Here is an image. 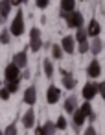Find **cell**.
Wrapping results in <instances>:
<instances>
[{
	"mask_svg": "<svg viewBox=\"0 0 105 135\" xmlns=\"http://www.w3.org/2000/svg\"><path fill=\"white\" fill-rule=\"evenodd\" d=\"M24 30H26V26H24V13L17 11L15 19L9 24V33H11V37H20L24 33Z\"/></svg>",
	"mask_w": 105,
	"mask_h": 135,
	"instance_id": "1",
	"label": "cell"
},
{
	"mask_svg": "<svg viewBox=\"0 0 105 135\" xmlns=\"http://www.w3.org/2000/svg\"><path fill=\"white\" fill-rule=\"evenodd\" d=\"M65 21H66V26L72 28V30H79V28H83V22H85L83 13L77 11V9H74L72 13H68V15L65 17Z\"/></svg>",
	"mask_w": 105,
	"mask_h": 135,
	"instance_id": "2",
	"label": "cell"
},
{
	"mask_svg": "<svg viewBox=\"0 0 105 135\" xmlns=\"http://www.w3.org/2000/svg\"><path fill=\"white\" fill-rule=\"evenodd\" d=\"M43 39H41V30L39 28H32L30 30V50L32 52H39L43 48Z\"/></svg>",
	"mask_w": 105,
	"mask_h": 135,
	"instance_id": "3",
	"label": "cell"
},
{
	"mask_svg": "<svg viewBox=\"0 0 105 135\" xmlns=\"http://www.w3.org/2000/svg\"><path fill=\"white\" fill-rule=\"evenodd\" d=\"M96 94H98V83L96 81H87L81 89V96L85 98V102H90Z\"/></svg>",
	"mask_w": 105,
	"mask_h": 135,
	"instance_id": "4",
	"label": "cell"
},
{
	"mask_svg": "<svg viewBox=\"0 0 105 135\" xmlns=\"http://www.w3.org/2000/svg\"><path fill=\"white\" fill-rule=\"evenodd\" d=\"M20 72H22V70H20V69H19V67H17V65H15V63L11 61V63H9V65L6 67V70H4L6 81H13V80H19V78H20Z\"/></svg>",
	"mask_w": 105,
	"mask_h": 135,
	"instance_id": "5",
	"label": "cell"
},
{
	"mask_svg": "<svg viewBox=\"0 0 105 135\" xmlns=\"http://www.w3.org/2000/svg\"><path fill=\"white\" fill-rule=\"evenodd\" d=\"M59 98H61V89H59L57 85H50L48 91H46V102H48L50 105H54V104L59 102Z\"/></svg>",
	"mask_w": 105,
	"mask_h": 135,
	"instance_id": "6",
	"label": "cell"
},
{
	"mask_svg": "<svg viewBox=\"0 0 105 135\" xmlns=\"http://www.w3.org/2000/svg\"><path fill=\"white\" fill-rule=\"evenodd\" d=\"M85 30H87L88 39H96V37H99V33H101V26H99V22H98L96 19H92V21L88 22V28H85Z\"/></svg>",
	"mask_w": 105,
	"mask_h": 135,
	"instance_id": "7",
	"label": "cell"
},
{
	"mask_svg": "<svg viewBox=\"0 0 105 135\" xmlns=\"http://www.w3.org/2000/svg\"><path fill=\"white\" fill-rule=\"evenodd\" d=\"M61 48H63L65 54H74V50H76V41H74V37H72V35H65V37L61 39Z\"/></svg>",
	"mask_w": 105,
	"mask_h": 135,
	"instance_id": "8",
	"label": "cell"
},
{
	"mask_svg": "<svg viewBox=\"0 0 105 135\" xmlns=\"http://www.w3.org/2000/svg\"><path fill=\"white\" fill-rule=\"evenodd\" d=\"M101 74V65H99V61L98 59H92L90 63H88V67H87V76L88 78H98Z\"/></svg>",
	"mask_w": 105,
	"mask_h": 135,
	"instance_id": "9",
	"label": "cell"
},
{
	"mask_svg": "<svg viewBox=\"0 0 105 135\" xmlns=\"http://www.w3.org/2000/svg\"><path fill=\"white\" fill-rule=\"evenodd\" d=\"M22 126L26 128V129H32V128H35V111L30 107L24 115H22Z\"/></svg>",
	"mask_w": 105,
	"mask_h": 135,
	"instance_id": "10",
	"label": "cell"
},
{
	"mask_svg": "<svg viewBox=\"0 0 105 135\" xmlns=\"http://www.w3.org/2000/svg\"><path fill=\"white\" fill-rule=\"evenodd\" d=\"M59 72H61V76H63V87L68 89V91H72V89L76 87V78H74L68 70H65V69L59 70Z\"/></svg>",
	"mask_w": 105,
	"mask_h": 135,
	"instance_id": "11",
	"label": "cell"
},
{
	"mask_svg": "<svg viewBox=\"0 0 105 135\" xmlns=\"http://www.w3.org/2000/svg\"><path fill=\"white\" fill-rule=\"evenodd\" d=\"M35 102H37V89H35L33 85H30V87H26V91H24V104H28V105L32 107Z\"/></svg>",
	"mask_w": 105,
	"mask_h": 135,
	"instance_id": "12",
	"label": "cell"
},
{
	"mask_svg": "<svg viewBox=\"0 0 105 135\" xmlns=\"http://www.w3.org/2000/svg\"><path fill=\"white\" fill-rule=\"evenodd\" d=\"M79 111L83 113V117H85L88 122H94V120H96V113H94V109H92L90 102H83V104H81V107H79Z\"/></svg>",
	"mask_w": 105,
	"mask_h": 135,
	"instance_id": "13",
	"label": "cell"
},
{
	"mask_svg": "<svg viewBox=\"0 0 105 135\" xmlns=\"http://www.w3.org/2000/svg\"><path fill=\"white\" fill-rule=\"evenodd\" d=\"M13 63L20 69V70H24L26 67H28V54L22 50V52H17L15 56H13Z\"/></svg>",
	"mask_w": 105,
	"mask_h": 135,
	"instance_id": "14",
	"label": "cell"
},
{
	"mask_svg": "<svg viewBox=\"0 0 105 135\" xmlns=\"http://www.w3.org/2000/svg\"><path fill=\"white\" fill-rule=\"evenodd\" d=\"M76 109H77V96H76V94H72V96H68V98L65 100V113L72 115Z\"/></svg>",
	"mask_w": 105,
	"mask_h": 135,
	"instance_id": "15",
	"label": "cell"
},
{
	"mask_svg": "<svg viewBox=\"0 0 105 135\" xmlns=\"http://www.w3.org/2000/svg\"><path fill=\"white\" fill-rule=\"evenodd\" d=\"M11 8H13V6H11V2H9V0H0V17H2V21L9 17Z\"/></svg>",
	"mask_w": 105,
	"mask_h": 135,
	"instance_id": "16",
	"label": "cell"
},
{
	"mask_svg": "<svg viewBox=\"0 0 105 135\" xmlns=\"http://www.w3.org/2000/svg\"><path fill=\"white\" fill-rule=\"evenodd\" d=\"M85 120H87V118L83 117V113H81L79 107H77V109L72 113V126H74V128H81V126L85 124Z\"/></svg>",
	"mask_w": 105,
	"mask_h": 135,
	"instance_id": "17",
	"label": "cell"
},
{
	"mask_svg": "<svg viewBox=\"0 0 105 135\" xmlns=\"http://www.w3.org/2000/svg\"><path fill=\"white\" fill-rule=\"evenodd\" d=\"M101 50H103V41H101L99 37L92 39V41H90V50H88V52H90V54H94V56H98Z\"/></svg>",
	"mask_w": 105,
	"mask_h": 135,
	"instance_id": "18",
	"label": "cell"
},
{
	"mask_svg": "<svg viewBox=\"0 0 105 135\" xmlns=\"http://www.w3.org/2000/svg\"><path fill=\"white\" fill-rule=\"evenodd\" d=\"M61 11L63 13H72L76 9V0H61Z\"/></svg>",
	"mask_w": 105,
	"mask_h": 135,
	"instance_id": "19",
	"label": "cell"
},
{
	"mask_svg": "<svg viewBox=\"0 0 105 135\" xmlns=\"http://www.w3.org/2000/svg\"><path fill=\"white\" fill-rule=\"evenodd\" d=\"M43 69H44V76H46L48 80H52V76H54V65H52V59L44 57V61H43Z\"/></svg>",
	"mask_w": 105,
	"mask_h": 135,
	"instance_id": "20",
	"label": "cell"
},
{
	"mask_svg": "<svg viewBox=\"0 0 105 135\" xmlns=\"http://www.w3.org/2000/svg\"><path fill=\"white\" fill-rule=\"evenodd\" d=\"M74 41H76V43H85V41H88V35H87V30H85V28H79V30H76V35H74Z\"/></svg>",
	"mask_w": 105,
	"mask_h": 135,
	"instance_id": "21",
	"label": "cell"
},
{
	"mask_svg": "<svg viewBox=\"0 0 105 135\" xmlns=\"http://www.w3.org/2000/svg\"><path fill=\"white\" fill-rule=\"evenodd\" d=\"M43 129H44V133H46V135H55V131H57L55 122H52V120H46V122L43 124Z\"/></svg>",
	"mask_w": 105,
	"mask_h": 135,
	"instance_id": "22",
	"label": "cell"
},
{
	"mask_svg": "<svg viewBox=\"0 0 105 135\" xmlns=\"http://www.w3.org/2000/svg\"><path fill=\"white\" fill-rule=\"evenodd\" d=\"M63 56H65V52H63L61 45H52V57L59 61V59H63Z\"/></svg>",
	"mask_w": 105,
	"mask_h": 135,
	"instance_id": "23",
	"label": "cell"
},
{
	"mask_svg": "<svg viewBox=\"0 0 105 135\" xmlns=\"http://www.w3.org/2000/svg\"><path fill=\"white\" fill-rule=\"evenodd\" d=\"M4 87H6L11 94H13V93H17V91H19V87H20V78H19V80H13V81H6V85H4Z\"/></svg>",
	"mask_w": 105,
	"mask_h": 135,
	"instance_id": "24",
	"label": "cell"
},
{
	"mask_svg": "<svg viewBox=\"0 0 105 135\" xmlns=\"http://www.w3.org/2000/svg\"><path fill=\"white\" fill-rule=\"evenodd\" d=\"M9 41H11L9 30H2L0 32V45H9Z\"/></svg>",
	"mask_w": 105,
	"mask_h": 135,
	"instance_id": "25",
	"label": "cell"
},
{
	"mask_svg": "<svg viewBox=\"0 0 105 135\" xmlns=\"http://www.w3.org/2000/svg\"><path fill=\"white\" fill-rule=\"evenodd\" d=\"M76 50H77L79 54H87V52L90 50V43H88V41H85V43H77Z\"/></svg>",
	"mask_w": 105,
	"mask_h": 135,
	"instance_id": "26",
	"label": "cell"
},
{
	"mask_svg": "<svg viewBox=\"0 0 105 135\" xmlns=\"http://www.w3.org/2000/svg\"><path fill=\"white\" fill-rule=\"evenodd\" d=\"M66 126H68V122H66L65 117H59V118L55 120V128H57V129H66Z\"/></svg>",
	"mask_w": 105,
	"mask_h": 135,
	"instance_id": "27",
	"label": "cell"
},
{
	"mask_svg": "<svg viewBox=\"0 0 105 135\" xmlns=\"http://www.w3.org/2000/svg\"><path fill=\"white\" fill-rule=\"evenodd\" d=\"M4 135H17V124H9L4 129Z\"/></svg>",
	"mask_w": 105,
	"mask_h": 135,
	"instance_id": "28",
	"label": "cell"
},
{
	"mask_svg": "<svg viewBox=\"0 0 105 135\" xmlns=\"http://www.w3.org/2000/svg\"><path fill=\"white\" fill-rule=\"evenodd\" d=\"M35 6H37L39 9H44V8L50 6V0H35Z\"/></svg>",
	"mask_w": 105,
	"mask_h": 135,
	"instance_id": "29",
	"label": "cell"
},
{
	"mask_svg": "<svg viewBox=\"0 0 105 135\" xmlns=\"http://www.w3.org/2000/svg\"><path fill=\"white\" fill-rule=\"evenodd\" d=\"M9 96H11V93H9L6 87L0 89V98H2V100H9Z\"/></svg>",
	"mask_w": 105,
	"mask_h": 135,
	"instance_id": "30",
	"label": "cell"
},
{
	"mask_svg": "<svg viewBox=\"0 0 105 135\" xmlns=\"http://www.w3.org/2000/svg\"><path fill=\"white\" fill-rule=\"evenodd\" d=\"M98 94H101V98L105 100V81L98 83Z\"/></svg>",
	"mask_w": 105,
	"mask_h": 135,
	"instance_id": "31",
	"label": "cell"
},
{
	"mask_svg": "<svg viewBox=\"0 0 105 135\" xmlns=\"http://www.w3.org/2000/svg\"><path fill=\"white\" fill-rule=\"evenodd\" d=\"M83 135H98V133H96V128H94V126L90 124V126H88V128H87V129L83 131Z\"/></svg>",
	"mask_w": 105,
	"mask_h": 135,
	"instance_id": "32",
	"label": "cell"
},
{
	"mask_svg": "<svg viewBox=\"0 0 105 135\" xmlns=\"http://www.w3.org/2000/svg\"><path fill=\"white\" fill-rule=\"evenodd\" d=\"M33 135H46V133H44L43 126H35V133H33Z\"/></svg>",
	"mask_w": 105,
	"mask_h": 135,
	"instance_id": "33",
	"label": "cell"
},
{
	"mask_svg": "<svg viewBox=\"0 0 105 135\" xmlns=\"http://www.w3.org/2000/svg\"><path fill=\"white\" fill-rule=\"evenodd\" d=\"M22 78H24V80H28V78H30V70H26V69H24V70H22V74H20V80H22Z\"/></svg>",
	"mask_w": 105,
	"mask_h": 135,
	"instance_id": "34",
	"label": "cell"
},
{
	"mask_svg": "<svg viewBox=\"0 0 105 135\" xmlns=\"http://www.w3.org/2000/svg\"><path fill=\"white\" fill-rule=\"evenodd\" d=\"M11 2V6H20V4H24V0H9Z\"/></svg>",
	"mask_w": 105,
	"mask_h": 135,
	"instance_id": "35",
	"label": "cell"
},
{
	"mask_svg": "<svg viewBox=\"0 0 105 135\" xmlns=\"http://www.w3.org/2000/svg\"><path fill=\"white\" fill-rule=\"evenodd\" d=\"M2 87H4V85H2V81H0V89H2Z\"/></svg>",
	"mask_w": 105,
	"mask_h": 135,
	"instance_id": "36",
	"label": "cell"
},
{
	"mask_svg": "<svg viewBox=\"0 0 105 135\" xmlns=\"http://www.w3.org/2000/svg\"><path fill=\"white\" fill-rule=\"evenodd\" d=\"M0 24H2V17H0Z\"/></svg>",
	"mask_w": 105,
	"mask_h": 135,
	"instance_id": "37",
	"label": "cell"
},
{
	"mask_svg": "<svg viewBox=\"0 0 105 135\" xmlns=\"http://www.w3.org/2000/svg\"><path fill=\"white\" fill-rule=\"evenodd\" d=\"M0 135H4V131H0Z\"/></svg>",
	"mask_w": 105,
	"mask_h": 135,
	"instance_id": "38",
	"label": "cell"
},
{
	"mask_svg": "<svg viewBox=\"0 0 105 135\" xmlns=\"http://www.w3.org/2000/svg\"><path fill=\"white\" fill-rule=\"evenodd\" d=\"M24 2H30V0H24Z\"/></svg>",
	"mask_w": 105,
	"mask_h": 135,
	"instance_id": "39",
	"label": "cell"
}]
</instances>
